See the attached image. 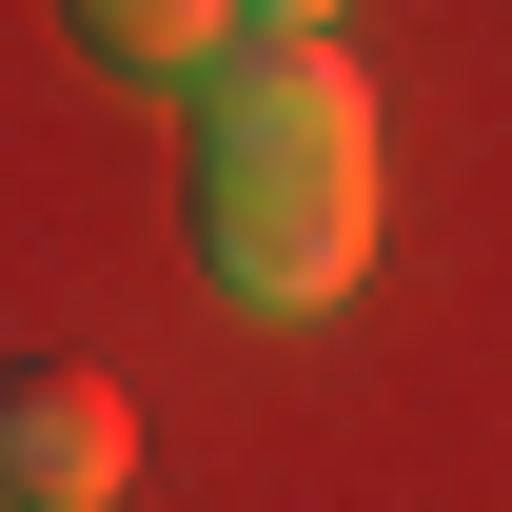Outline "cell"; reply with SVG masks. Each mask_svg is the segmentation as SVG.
<instances>
[{
    "label": "cell",
    "instance_id": "cell-4",
    "mask_svg": "<svg viewBox=\"0 0 512 512\" xmlns=\"http://www.w3.org/2000/svg\"><path fill=\"white\" fill-rule=\"evenodd\" d=\"M237 40H335V0H237Z\"/></svg>",
    "mask_w": 512,
    "mask_h": 512
},
{
    "label": "cell",
    "instance_id": "cell-3",
    "mask_svg": "<svg viewBox=\"0 0 512 512\" xmlns=\"http://www.w3.org/2000/svg\"><path fill=\"white\" fill-rule=\"evenodd\" d=\"M60 20L138 79H217V40H237V0H60Z\"/></svg>",
    "mask_w": 512,
    "mask_h": 512
},
{
    "label": "cell",
    "instance_id": "cell-1",
    "mask_svg": "<svg viewBox=\"0 0 512 512\" xmlns=\"http://www.w3.org/2000/svg\"><path fill=\"white\" fill-rule=\"evenodd\" d=\"M375 256V79L355 40H217L197 79V276L237 316H335Z\"/></svg>",
    "mask_w": 512,
    "mask_h": 512
},
{
    "label": "cell",
    "instance_id": "cell-2",
    "mask_svg": "<svg viewBox=\"0 0 512 512\" xmlns=\"http://www.w3.org/2000/svg\"><path fill=\"white\" fill-rule=\"evenodd\" d=\"M138 473V394L99 355H20L0 375V512H119Z\"/></svg>",
    "mask_w": 512,
    "mask_h": 512
}]
</instances>
